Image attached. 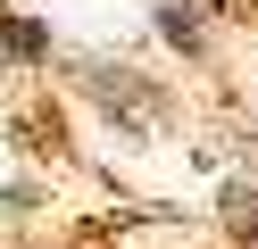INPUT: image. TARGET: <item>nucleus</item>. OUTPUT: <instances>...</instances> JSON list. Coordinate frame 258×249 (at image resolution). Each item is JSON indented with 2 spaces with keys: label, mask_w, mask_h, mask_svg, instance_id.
I'll return each mask as SVG.
<instances>
[{
  "label": "nucleus",
  "mask_w": 258,
  "mask_h": 249,
  "mask_svg": "<svg viewBox=\"0 0 258 249\" xmlns=\"http://www.w3.org/2000/svg\"><path fill=\"white\" fill-rule=\"evenodd\" d=\"M158 33H167L175 50H200V9H183V0H167V9H158Z\"/></svg>",
  "instance_id": "7ed1b4c3"
},
{
  "label": "nucleus",
  "mask_w": 258,
  "mask_h": 249,
  "mask_svg": "<svg viewBox=\"0 0 258 249\" xmlns=\"http://www.w3.org/2000/svg\"><path fill=\"white\" fill-rule=\"evenodd\" d=\"M84 92L100 100L108 116H125V125H158V116H167V100H158L134 66H108V58H84Z\"/></svg>",
  "instance_id": "f257e3e1"
},
{
  "label": "nucleus",
  "mask_w": 258,
  "mask_h": 249,
  "mask_svg": "<svg viewBox=\"0 0 258 249\" xmlns=\"http://www.w3.org/2000/svg\"><path fill=\"white\" fill-rule=\"evenodd\" d=\"M0 58H17V66L50 58V33H42V25H25L17 9H0Z\"/></svg>",
  "instance_id": "f03ea898"
},
{
  "label": "nucleus",
  "mask_w": 258,
  "mask_h": 249,
  "mask_svg": "<svg viewBox=\"0 0 258 249\" xmlns=\"http://www.w3.org/2000/svg\"><path fill=\"white\" fill-rule=\"evenodd\" d=\"M225 216L233 224H258V183H225Z\"/></svg>",
  "instance_id": "20e7f679"
}]
</instances>
